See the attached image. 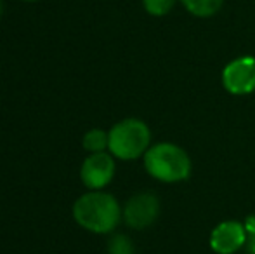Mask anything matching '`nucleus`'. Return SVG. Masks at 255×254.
Masks as SVG:
<instances>
[{
	"label": "nucleus",
	"mask_w": 255,
	"mask_h": 254,
	"mask_svg": "<svg viewBox=\"0 0 255 254\" xmlns=\"http://www.w3.org/2000/svg\"><path fill=\"white\" fill-rule=\"evenodd\" d=\"M158 211H160V202L153 193H137L130 197V200L125 204L124 220L130 228L142 230L153 225L158 216Z\"/></svg>",
	"instance_id": "6"
},
{
	"label": "nucleus",
	"mask_w": 255,
	"mask_h": 254,
	"mask_svg": "<svg viewBox=\"0 0 255 254\" xmlns=\"http://www.w3.org/2000/svg\"><path fill=\"white\" fill-rule=\"evenodd\" d=\"M182 5L198 17H210L222 7L224 0H181Z\"/></svg>",
	"instance_id": "8"
},
{
	"label": "nucleus",
	"mask_w": 255,
	"mask_h": 254,
	"mask_svg": "<svg viewBox=\"0 0 255 254\" xmlns=\"http://www.w3.org/2000/svg\"><path fill=\"white\" fill-rule=\"evenodd\" d=\"M2 10H3V7H2V2H0V16H2Z\"/></svg>",
	"instance_id": "13"
},
{
	"label": "nucleus",
	"mask_w": 255,
	"mask_h": 254,
	"mask_svg": "<svg viewBox=\"0 0 255 254\" xmlns=\"http://www.w3.org/2000/svg\"><path fill=\"white\" fill-rule=\"evenodd\" d=\"M110 134V153L120 160H135L144 155L149 148L151 132L149 127L139 119L120 120L111 127Z\"/></svg>",
	"instance_id": "3"
},
{
	"label": "nucleus",
	"mask_w": 255,
	"mask_h": 254,
	"mask_svg": "<svg viewBox=\"0 0 255 254\" xmlns=\"http://www.w3.org/2000/svg\"><path fill=\"white\" fill-rule=\"evenodd\" d=\"M23 2H37V0H23Z\"/></svg>",
	"instance_id": "14"
},
{
	"label": "nucleus",
	"mask_w": 255,
	"mask_h": 254,
	"mask_svg": "<svg viewBox=\"0 0 255 254\" xmlns=\"http://www.w3.org/2000/svg\"><path fill=\"white\" fill-rule=\"evenodd\" d=\"M115 176V160L113 155H108L106 152L91 153L84 160L80 169L82 183L92 192L103 190L104 187L111 183Z\"/></svg>",
	"instance_id": "5"
},
{
	"label": "nucleus",
	"mask_w": 255,
	"mask_h": 254,
	"mask_svg": "<svg viewBox=\"0 0 255 254\" xmlns=\"http://www.w3.org/2000/svg\"><path fill=\"white\" fill-rule=\"evenodd\" d=\"M247 234H249V239H247V253L249 254H255V218H249L245 223Z\"/></svg>",
	"instance_id": "12"
},
{
	"label": "nucleus",
	"mask_w": 255,
	"mask_h": 254,
	"mask_svg": "<svg viewBox=\"0 0 255 254\" xmlns=\"http://www.w3.org/2000/svg\"><path fill=\"white\" fill-rule=\"evenodd\" d=\"M73 218L92 234H108L120 223L122 209L113 195L98 190L85 193L75 202Z\"/></svg>",
	"instance_id": "1"
},
{
	"label": "nucleus",
	"mask_w": 255,
	"mask_h": 254,
	"mask_svg": "<svg viewBox=\"0 0 255 254\" xmlns=\"http://www.w3.org/2000/svg\"><path fill=\"white\" fill-rule=\"evenodd\" d=\"M142 5L148 14L160 17L170 12L172 7L175 5V0H142Z\"/></svg>",
	"instance_id": "10"
},
{
	"label": "nucleus",
	"mask_w": 255,
	"mask_h": 254,
	"mask_svg": "<svg viewBox=\"0 0 255 254\" xmlns=\"http://www.w3.org/2000/svg\"><path fill=\"white\" fill-rule=\"evenodd\" d=\"M222 85L235 96H245L255 91V58L242 56L233 59L222 70Z\"/></svg>",
	"instance_id": "4"
},
{
	"label": "nucleus",
	"mask_w": 255,
	"mask_h": 254,
	"mask_svg": "<svg viewBox=\"0 0 255 254\" xmlns=\"http://www.w3.org/2000/svg\"><path fill=\"white\" fill-rule=\"evenodd\" d=\"M82 145L91 153L104 152V150L108 148V145H110V134L104 132L103 129H91V131L84 136Z\"/></svg>",
	"instance_id": "9"
},
{
	"label": "nucleus",
	"mask_w": 255,
	"mask_h": 254,
	"mask_svg": "<svg viewBox=\"0 0 255 254\" xmlns=\"http://www.w3.org/2000/svg\"><path fill=\"white\" fill-rule=\"evenodd\" d=\"M247 228L240 221H222L212 230L210 248L217 254H235L247 244Z\"/></svg>",
	"instance_id": "7"
},
{
	"label": "nucleus",
	"mask_w": 255,
	"mask_h": 254,
	"mask_svg": "<svg viewBox=\"0 0 255 254\" xmlns=\"http://www.w3.org/2000/svg\"><path fill=\"white\" fill-rule=\"evenodd\" d=\"M108 251H110V254H134V248L125 235H117L108 244Z\"/></svg>",
	"instance_id": "11"
},
{
	"label": "nucleus",
	"mask_w": 255,
	"mask_h": 254,
	"mask_svg": "<svg viewBox=\"0 0 255 254\" xmlns=\"http://www.w3.org/2000/svg\"><path fill=\"white\" fill-rule=\"evenodd\" d=\"M142 157L148 174L161 183H179L191 174V159L174 143H156Z\"/></svg>",
	"instance_id": "2"
}]
</instances>
